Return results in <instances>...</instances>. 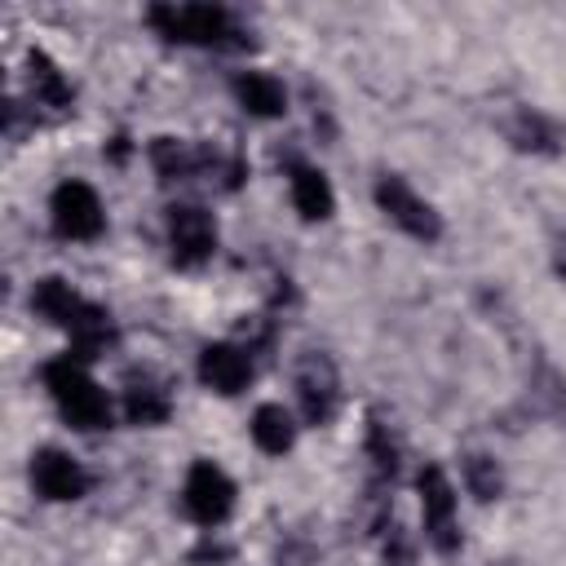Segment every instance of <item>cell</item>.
<instances>
[{"instance_id":"obj_14","label":"cell","mask_w":566,"mask_h":566,"mask_svg":"<svg viewBox=\"0 0 566 566\" xmlns=\"http://www.w3.org/2000/svg\"><path fill=\"white\" fill-rule=\"evenodd\" d=\"M124 411L133 424H159L168 420V394L155 380H133L124 394Z\"/></svg>"},{"instance_id":"obj_9","label":"cell","mask_w":566,"mask_h":566,"mask_svg":"<svg viewBox=\"0 0 566 566\" xmlns=\"http://www.w3.org/2000/svg\"><path fill=\"white\" fill-rule=\"evenodd\" d=\"M296 389H301V407H305V420L310 424H323L336 407V376H332V363L310 354L296 371Z\"/></svg>"},{"instance_id":"obj_17","label":"cell","mask_w":566,"mask_h":566,"mask_svg":"<svg viewBox=\"0 0 566 566\" xmlns=\"http://www.w3.org/2000/svg\"><path fill=\"white\" fill-rule=\"evenodd\" d=\"M464 482H469V491L478 500H495L500 495V469H495V460L491 455H469L464 460Z\"/></svg>"},{"instance_id":"obj_1","label":"cell","mask_w":566,"mask_h":566,"mask_svg":"<svg viewBox=\"0 0 566 566\" xmlns=\"http://www.w3.org/2000/svg\"><path fill=\"white\" fill-rule=\"evenodd\" d=\"M44 385H49V394H53V402H57V411H62L66 424H75V429H84V433L111 424V398H106V389L84 371L80 358H71V354L53 358V363L44 367Z\"/></svg>"},{"instance_id":"obj_5","label":"cell","mask_w":566,"mask_h":566,"mask_svg":"<svg viewBox=\"0 0 566 566\" xmlns=\"http://www.w3.org/2000/svg\"><path fill=\"white\" fill-rule=\"evenodd\" d=\"M49 217L62 239H97L102 234V199L84 181H62L49 199Z\"/></svg>"},{"instance_id":"obj_15","label":"cell","mask_w":566,"mask_h":566,"mask_svg":"<svg viewBox=\"0 0 566 566\" xmlns=\"http://www.w3.org/2000/svg\"><path fill=\"white\" fill-rule=\"evenodd\" d=\"M31 88H35V102H49V106H66V97H71L66 80L57 75V66L44 53H31Z\"/></svg>"},{"instance_id":"obj_12","label":"cell","mask_w":566,"mask_h":566,"mask_svg":"<svg viewBox=\"0 0 566 566\" xmlns=\"http://www.w3.org/2000/svg\"><path fill=\"white\" fill-rule=\"evenodd\" d=\"M292 203L305 221H323L336 208V195L318 168H292Z\"/></svg>"},{"instance_id":"obj_13","label":"cell","mask_w":566,"mask_h":566,"mask_svg":"<svg viewBox=\"0 0 566 566\" xmlns=\"http://www.w3.org/2000/svg\"><path fill=\"white\" fill-rule=\"evenodd\" d=\"M252 442H256L265 455H283V451L296 442V424H292V411H283L279 402H265V407H256V416H252Z\"/></svg>"},{"instance_id":"obj_11","label":"cell","mask_w":566,"mask_h":566,"mask_svg":"<svg viewBox=\"0 0 566 566\" xmlns=\"http://www.w3.org/2000/svg\"><path fill=\"white\" fill-rule=\"evenodd\" d=\"M234 97L248 115H261V119H274L287 111V97H283V84L265 71H243L234 75Z\"/></svg>"},{"instance_id":"obj_18","label":"cell","mask_w":566,"mask_h":566,"mask_svg":"<svg viewBox=\"0 0 566 566\" xmlns=\"http://www.w3.org/2000/svg\"><path fill=\"white\" fill-rule=\"evenodd\" d=\"M562 274H566V270H562Z\"/></svg>"},{"instance_id":"obj_3","label":"cell","mask_w":566,"mask_h":566,"mask_svg":"<svg viewBox=\"0 0 566 566\" xmlns=\"http://www.w3.org/2000/svg\"><path fill=\"white\" fill-rule=\"evenodd\" d=\"M376 203H380V212H385L394 226H402L407 234H416V239H424V243H433V239L442 234L438 212H433L402 177H394V172H385V177L376 181Z\"/></svg>"},{"instance_id":"obj_8","label":"cell","mask_w":566,"mask_h":566,"mask_svg":"<svg viewBox=\"0 0 566 566\" xmlns=\"http://www.w3.org/2000/svg\"><path fill=\"white\" fill-rule=\"evenodd\" d=\"M31 482H35V491L44 495V500H80L84 495V486H88V473L80 469V460H71L66 451H57V447H44V451H35L31 455Z\"/></svg>"},{"instance_id":"obj_6","label":"cell","mask_w":566,"mask_h":566,"mask_svg":"<svg viewBox=\"0 0 566 566\" xmlns=\"http://www.w3.org/2000/svg\"><path fill=\"white\" fill-rule=\"evenodd\" d=\"M168 243H172V261L177 265H199L217 248V226H212V217L203 208L177 203V208H168Z\"/></svg>"},{"instance_id":"obj_2","label":"cell","mask_w":566,"mask_h":566,"mask_svg":"<svg viewBox=\"0 0 566 566\" xmlns=\"http://www.w3.org/2000/svg\"><path fill=\"white\" fill-rule=\"evenodd\" d=\"M150 22L159 27V35L168 40H181V44H230L234 35V22L226 9L217 4H155L150 9Z\"/></svg>"},{"instance_id":"obj_16","label":"cell","mask_w":566,"mask_h":566,"mask_svg":"<svg viewBox=\"0 0 566 566\" xmlns=\"http://www.w3.org/2000/svg\"><path fill=\"white\" fill-rule=\"evenodd\" d=\"M150 159H155V168H159V177H190L195 172V155L181 146V142H172V137H159L155 146H150Z\"/></svg>"},{"instance_id":"obj_4","label":"cell","mask_w":566,"mask_h":566,"mask_svg":"<svg viewBox=\"0 0 566 566\" xmlns=\"http://www.w3.org/2000/svg\"><path fill=\"white\" fill-rule=\"evenodd\" d=\"M181 500H186V513H190L199 526H217V522H226L230 509H234V482H230L212 460H199V464H190V473H186Z\"/></svg>"},{"instance_id":"obj_7","label":"cell","mask_w":566,"mask_h":566,"mask_svg":"<svg viewBox=\"0 0 566 566\" xmlns=\"http://www.w3.org/2000/svg\"><path fill=\"white\" fill-rule=\"evenodd\" d=\"M420 504H424V531H429L433 548L451 553L455 548V491L438 464L420 469Z\"/></svg>"},{"instance_id":"obj_10","label":"cell","mask_w":566,"mask_h":566,"mask_svg":"<svg viewBox=\"0 0 566 566\" xmlns=\"http://www.w3.org/2000/svg\"><path fill=\"white\" fill-rule=\"evenodd\" d=\"M248 376H252V363L234 345H208L199 354V380L217 394H239L248 385Z\"/></svg>"}]
</instances>
